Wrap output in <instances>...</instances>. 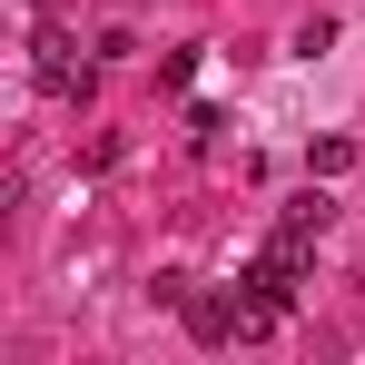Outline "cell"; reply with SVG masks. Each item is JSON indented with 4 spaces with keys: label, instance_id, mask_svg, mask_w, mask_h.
<instances>
[{
    "label": "cell",
    "instance_id": "obj_1",
    "mask_svg": "<svg viewBox=\"0 0 365 365\" xmlns=\"http://www.w3.org/2000/svg\"><path fill=\"white\" fill-rule=\"evenodd\" d=\"M30 79H40L50 99H69V109H89V89H99V69L79 60V40H69V30H40V60H30Z\"/></svg>",
    "mask_w": 365,
    "mask_h": 365
},
{
    "label": "cell",
    "instance_id": "obj_2",
    "mask_svg": "<svg viewBox=\"0 0 365 365\" xmlns=\"http://www.w3.org/2000/svg\"><path fill=\"white\" fill-rule=\"evenodd\" d=\"M187 336H197V346L247 336V297H187Z\"/></svg>",
    "mask_w": 365,
    "mask_h": 365
},
{
    "label": "cell",
    "instance_id": "obj_3",
    "mask_svg": "<svg viewBox=\"0 0 365 365\" xmlns=\"http://www.w3.org/2000/svg\"><path fill=\"white\" fill-rule=\"evenodd\" d=\"M326 217H336V197H326V187H306V197H287V217H277V227H287V237H326Z\"/></svg>",
    "mask_w": 365,
    "mask_h": 365
},
{
    "label": "cell",
    "instance_id": "obj_4",
    "mask_svg": "<svg viewBox=\"0 0 365 365\" xmlns=\"http://www.w3.org/2000/svg\"><path fill=\"white\" fill-rule=\"evenodd\" d=\"M306 168H316V178H346V168H356V138H316Z\"/></svg>",
    "mask_w": 365,
    "mask_h": 365
}]
</instances>
